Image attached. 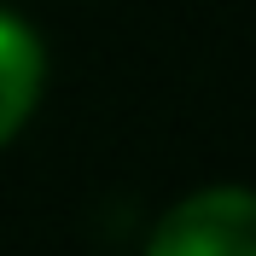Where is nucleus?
Returning a JSON list of instances; mask_svg holds the SVG:
<instances>
[{
  "mask_svg": "<svg viewBox=\"0 0 256 256\" xmlns=\"http://www.w3.org/2000/svg\"><path fill=\"white\" fill-rule=\"evenodd\" d=\"M146 256H256V192L204 186L158 222Z\"/></svg>",
  "mask_w": 256,
  "mask_h": 256,
  "instance_id": "f257e3e1",
  "label": "nucleus"
},
{
  "mask_svg": "<svg viewBox=\"0 0 256 256\" xmlns=\"http://www.w3.org/2000/svg\"><path fill=\"white\" fill-rule=\"evenodd\" d=\"M41 94V41L0 12V146L12 140Z\"/></svg>",
  "mask_w": 256,
  "mask_h": 256,
  "instance_id": "f03ea898",
  "label": "nucleus"
}]
</instances>
